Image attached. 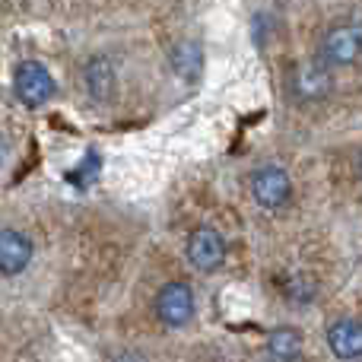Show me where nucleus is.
<instances>
[{"label": "nucleus", "instance_id": "2", "mask_svg": "<svg viewBox=\"0 0 362 362\" xmlns=\"http://www.w3.org/2000/svg\"><path fill=\"white\" fill-rule=\"evenodd\" d=\"M251 194L264 210H283L293 197V181L280 165H261L251 178Z\"/></svg>", "mask_w": 362, "mask_h": 362}, {"label": "nucleus", "instance_id": "4", "mask_svg": "<svg viewBox=\"0 0 362 362\" xmlns=\"http://www.w3.org/2000/svg\"><path fill=\"white\" fill-rule=\"evenodd\" d=\"M156 318L165 327H185L194 318V293L187 283H165L156 293Z\"/></svg>", "mask_w": 362, "mask_h": 362}, {"label": "nucleus", "instance_id": "11", "mask_svg": "<svg viewBox=\"0 0 362 362\" xmlns=\"http://www.w3.org/2000/svg\"><path fill=\"white\" fill-rule=\"evenodd\" d=\"M172 64L181 70L185 76H194L200 70V51L194 48L191 42H181L175 51H172Z\"/></svg>", "mask_w": 362, "mask_h": 362}, {"label": "nucleus", "instance_id": "6", "mask_svg": "<svg viewBox=\"0 0 362 362\" xmlns=\"http://www.w3.org/2000/svg\"><path fill=\"white\" fill-rule=\"evenodd\" d=\"M289 83H293V95L299 102H321L331 93V70L321 61L302 64V67L293 70V80Z\"/></svg>", "mask_w": 362, "mask_h": 362}, {"label": "nucleus", "instance_id": "14", "mask_svg": "<svg viewBox=\"0 0 362 362\" xmlns=\"http://www.w3.org/2000/svg\"><path fill=\"white\" fill-rule=\"evenodd\" d=\"M118 362H144V359H140V356H137V353H124V356H121Z\"/></svg>", "mask_w": 362, "mask_h": 362}, {"label": "nucleus", "instance_id": "1", "mask_svg": "<svg viewBox=\"0 0 362 362\" xmlns=\"http://www.w3.org/2000/svg\"><path fill=\"white\" fill-rule=\"evenodd\" d=\"M16 95L23 105L38 108L54 95V76L42 61H23L16 67Z\"/></svg>", "mask_w": 362, "mask_h": 362}, {"label": "nucleus", "instance_id": "9", "mask_svg": "<svg viewBox=\"0 0 362 362\" xmlns=\"http://www.w3.org/2000/svg\"><path fill=\"white\" fill-rule=\"evenodd\" d=\"M267 356L270 362H296L302 356V334L293 327H276L267 337Z\"/></svg>", "mask_w": 362, "mask_h": 362}, {"label": "nucleus", "instance_id": "5", "mask_svg": "<svg viewBox=\"0 0 362 362\" xmlns=\"http://www.w3.org/2000/svg\"><path fill=\"white\" fill-rule=\"evenodd\" d=\"M187 261H191V267L204 270V274H213L216 267H223V261H226L223 235L216 229H210V226L194 229L191 238H187Z\"/></svg>", "mask_w": 362, "mask_h": 362}, {"label": "nucleus", "instance_id": "15", "mask_svg": "<svg viewBox=\"0 0 362 362\" xmlns=\"http://www.w3.org/2000/svg\"><path fill=\"white\" fill-rule=\"evenodd\" d=\"M4 156H6V144H4V137H0V163H4Z\"/></svg>", "mask_w": 362, "mask_h": 362}, {"label": "nucleus", "instance_id": "13", "mask_svg": "<svg viewBox=\"0 0 362 362\" xmlns=\"http://www.w3.org/2000/svg\"><path fill=\"white\" fill-rule=\"evenodd\" d=\"M286 296L293 302H308V296H312V283L305 280V276H293L286 286Z\"/></svg>", "mask_w": 362, "mask_h": 362}, {"label": "nucleus", "instance_id": "7", "mask_svg": "<svg viewBox=\"0 0 362 362\" xmlns=\"http://www.w3.org/2000/svg\"><path fill=\"white\" fill-rule=\"evenodd\" d=\"M327 346L337 359L344 362H356L362 359V321L353 318H340L327 327Z\"/></svg>", "mask_w": 362, "mask_h": 362}, {"label": "nucleus", "instance_id": "12", "mask_svg": "<svg viewBox=\"0 0 362 362\" xmlns=\"http://www.w3.org/2000/svg\"><path fill=\"white\" fill-rule=\"evenodd\" d=\"M95 169H99V156H95V153H89V156L83 159L80 169H76L74 175H70V181H74V185H80V187H86L89 181L95 178Z\"/></svg>", "mask_w": 362, "mask_h": 362}, {"label": "nucleus", "instance_id": "8", "mask_svg": "<svg viewBox=\"0 0 362 362\" xmlns=\"http://www.w3.org/2000/svg\"><path fill=\"white\" fill-rule=\"evenodd\" d=\"M32 261V242L29 235L16 229H4L0 232V274L4 276H16L29 267Z\"/></svg>", "mask_w": 362, "mask_h": 362}, {"label": "nucleus", "instance_id": "3", "mask_svg": "<svg viewBox=\"0 0 362 362\" xmlns=\"http://www.w3.org/2000/svg\"><path fill=\"white\" fill-rule=\"evenodd\" d=\"M362 54V29L359 25H337L321 42V64L327 67H346L356 64Z\"/></svg>", "mask_w": 362, "mask_h": 362}, {"label": "nucleus", "instance_id": "10", "mask_svg": "<svg viewBox=\"0 0 362 362\" xmlns=\"http://www.w3.org/2000/svg\"><path fill=\"white\" fill-rule=\"evenodd\" d=\"M86 89L93 99H108L115 89V67L108 57H93L86 64Z\"/></svg>", "mask_w": 362, "mask_h": 362}]
</instances>
